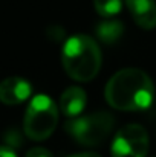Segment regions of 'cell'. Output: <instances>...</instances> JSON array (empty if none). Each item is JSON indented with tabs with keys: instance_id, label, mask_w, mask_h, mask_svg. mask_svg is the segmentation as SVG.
<instances>
[{
	"instance_id": "1",
	"label": "cell",
	"mask_w": 156,
	"mask_h": 157,
	"mask_svg": "<svg viewBox=\"0 0 156 157\" xmlns=\"http://www.w3.org/2000/svg\"><path fill=\"white\" fill-rule=\"evenodd\" d=\"M104 96L107 104L121 111L147 110L155 98V87L150 76L141 69H122L107 82Z\"/></svg>"
},
{
	"instance_id": "2",
	"label": "cell",
	"mask_w": 156,
	"mask_h": 157,
	"mask_svg": "<svg viewBox=\"0 0 156 157\" xmlns=\"http://www.w3.org/2000/svg\"><path fill=\"white\" fill-rule=\"evenodd\" d=\"M61 61L66 73L75 81L94 79L101 67V51L89 35H74L64 43Z\"/></svg>"
},
{
	"instance_id": "3",
	"label": "cell",
	"mask_w": 156,
	"mask_h": 157,
	"mask_svg": "<svg viewBox=\"0 0 156 157\" xmlns=\"http://www.w3.org/2000/svg\"><path fill=\"white\" fill-rule=\"evenodd\" d=\"M58 124V107L48 95H37L31 99L23 119L25 134L32 140H45Z\"/></svg>"
},
{
	"instance_id": "4",
	"label": "cell",
	"mask_w": 156,
	"mask_h": 157,
	"mask_svg": "<svg viewBox=\"0 0 156 157\" xmlns=\"http://www.w3.org/2000/svg\"><path fill=\"white\" fill-rule=\"evenodd\" d=\"M115 119L107 111H97L92 114L74 117L64 124L67 134L84 147L100 145L112 133Z\"/></svg>"
},
{
	"instance_id": "5",
	"label": "cell",
	"mask_w": 156,
	"mask_h": 157,
	"mask_svg": "<svg viewBox=\"0 0 156 157\" xmlns=\"http://www.w3.org/2000/svg\"><path fill=\"white\" fill-rule=\"evenodd\" d=\"M149 151V134L144 127L129 124L122 127L113 142L110 153L112 157H146Z\"/></svg>"
},
{
	"instance_id": "6",
	"label": "cell",
	"mask_w": 156,
	"mask_h": 157,
	"mask_svg": "<svg viewBox=\"0 0 156 157\" xmlns=\"http://www.w3.org/2000/svg\"><path fill=\"white\" fill-rule=\"evenodd\" d=\"M32 93L31 84L20 76H9L0 82V102L17 105L25 102Z\"/></svg>"
},
{
	"instance_id": "7",
	"label": "cell",
	"mask_w": 156,
	"mask_h": 157,
	"mask_svg": "<svg viewBox=\"0 0 156 157\" xmlns=\"http://www.w3.org/2000/svg\"><path fill=\"white\" fill-rule=\"evenodd\" d=\"M126 5L139 28L153 29L156 26V0H126Z\"/></svg>"
},
{
	"instance_id": "8",
	"label": "cell",
	"mask_w": 156,
	"mask_h": 157,
	"mask_svg": "<svg viewBox=\"0 0 156 157\" xmlns=\"http://www.w3.org/2000/svg\"><path fill=\"white\" fill-rule=\"evenodd\" d=\"M87 102V95L81 87H67L60 98V111L67 117H77L83 113Z\"/></svg>"
},
{
	"instance_id": "9",
	"label": "cell",
	"mask_w": 156,
	"mask_h": 157,
	"mask_svg": "<svg viewBox=\"0 0 156 157\" xmlns=\"http://www.w3.org/2000/svg\"><path fill=\"white\" fill-rule=\"evenodd\" d=\"M124 32V25L119 20H104L97 25L95 34L98 40H101L106 44H112L119 40V37Z\"/></svg>"
},
{
	"instance_id": "10",
	"label": "cell",
	"mask_w": 156,
	"mask_h": 157,
	"mask_svg": "<svg viewBox=\"0 0 156 157\" xmlns=\"http://www.w3.org/2000/svg\"><path fill=\"white\" fill-rule=\"evenodd\" d=\"M97 12L103 17H113L122 8V0H94Z\"/></svg>"
},
{
	"instance_id": "11",
	"label": "cell",
	"mask_w": 156,
	"mask_h": 157,
	"mask_svg": "<svg viewBox=\"0 0 156 157\" xmlns=\"http://www.w3.org/2000/svg\"><path fill=\"white\" fill-rule=\"evenodd\" d=\"M25 157H54V154H52L49 150H46V148L35 147V148H31V150L26 153Z\"/></svg>"
},
{
	"instance_id": "12",
	"label": "cell",
	"mask_w": 156,
	"mask_h": 157,
	"mask_svg": "<svg viewBox=\"0 0 156 157\" xmlns=\"http://www.w3.org/2000/svg\"><path fill=\"white\" fill-rule=\"evenodd\" d=\"M0 157H17V154L9 147H0Z\"/></svg>"
},
{
	"instance_id": "13",
	"label": "cell",
	"mask_w": 156,
	"mask_h": 157,
	"mask_svg": "<svg viewBox=\"0 0 156 157\" xmlns=\"http://www.w3.org/2000/svg\"><path fill=\"white\" fill-rule=\"evenodd\" d=\"M69 157H101V156L97 154V153H78V154H74V156Z\"/></svg>"
}]
</instances>
